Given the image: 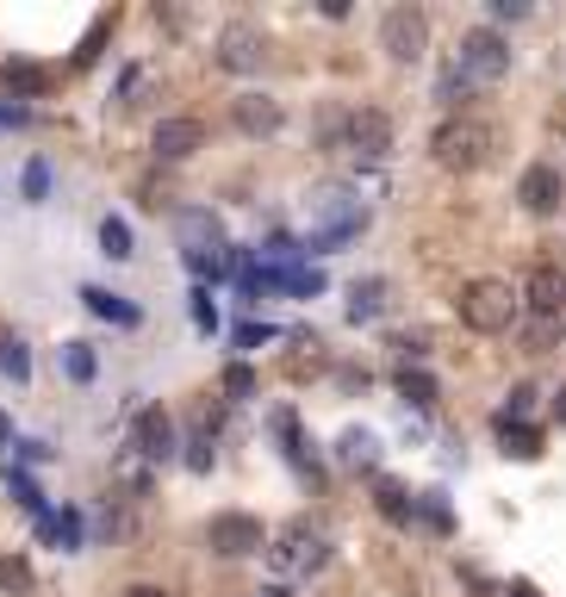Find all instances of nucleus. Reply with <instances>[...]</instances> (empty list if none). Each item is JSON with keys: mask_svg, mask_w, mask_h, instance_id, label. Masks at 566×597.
<instances>
[{"mask_svg": "<svg viewBox=\"0 0 566 597\" xmlns=\"http://www.w3.org/2000/svg\"><path fill=\"white\" fill-rule=\"evenodd\" d=\"M492 143H498V131H492L486 119L455 112V119H442V125L429 131V156H436V169H448V174H473V169L492 162Z\"/></svg>", "mask_w": 566, "mask_h": 597, "instance_id": "f257e3e1", "label": "nucleus"}, {"mask_svg": "<svg viewBox=\"0 0 566 597\" xmlns=\"http://www.w3.org/2000/svg\"><path fill=\"white\" fill-rule=\"evenodd\" d=\"M511 317H517V293L504 281H467L461 286V324L467 331H479V336H498V331H511Z\"/></svg>", "mask_w": 566, "mask_h": 597, "instance_id": "f03ea898", "label": "nucleus"}, {"mask_svg": "<svg viewBox=\"0 0 566 597\" xmlns=\"http://www.w3.org/2000/svg\"><path fill=\"white\" fill-rule=\"evenodd\" d=\"M455 63H461V75H467L473 88H486V81H504V75H511V38L492 32V26H473V32L461 38Z\"/></svg>", "mask_w": 566, "mask_h": 597, "instance_id": "7ed1b4c3", "label": "nucleus"}, {"mask_svg": "<svg viewBox=\"0 0 566 597\" xmlns=\"http://www.w3.org/2000/svg\"><path fill=\"white\" fill-rule=\"evenodd\" d=\"M262 523L250 517V510H219V517L205 523V548L219 554V560H250V554H262Z\"/></svg>", "mask_w": 566, "mask_h": 597, "instance_id": "20e7f679", "label": "nucleus"}, {"mask_svg": "<svg viewBox=\"0 0 566 597\" xmlns=\"http://www.w3.org/2000/svg\"><path fill=\"white\" fill-rule=\"evenodd\" d=\"M380 50L393 57V63H417L429 50V19L417 7H393V13L380 19Z\"/></svg>", "mask_w": 566, "mask_h": 597, "instance_id": "39448f33", "label": "nucleus"}, {"mask_svg": "<svg viewBox=\"0 0 566 597\" xmlns=\"http://www.w3.org/2000/svg\"><path fill=\"white\" fill-rule=\"evenodd\" d=\"M174 236H181V250L193 255L200 274H219V250H224V224L212 212H174Z\"/></svg>", "mask_w": 566, "mask_h": 597, "instance_id": "423d86ee", "label": "nucleus"}, {"mask_svg": "<svg viewBox=\"0 0 566 597\" xmlns=\"http://www.w3.org/2000/svg\"><path fill=\"white\" fill-rule=\"evenodd\" d=\"M343 150H355L362 162H380L386 150H393V119L380 107H355L348 112V138H343Z\"/></svg>", "mask_w": 566, "mask_h": 597, "instance_id": "0eeeda50", "label": "nucleus"}, {"mask_svg": "<svg viewBox=\"0 0 566 597\" xmlns=\"http://www.w3.org/2000/svg\"><path fill=\"white\" fill-rule=\"evenodd\" d=\"M517 200H523V212H529V219H554V212H560V200H566L560 169H554V162H529V169H523V181H517Z\"/></svg>", "mask_w": 566, "mask_h": 597, "instance_id": "6e6552de", "label": "nucleus"}, {"mask_svg": "<svg viewBox=\"0 0 566 597\" xmlns=\"http://www.w3.org/2000/svg\"><path fill=\"white\" fill-rule=\"evenodd\" d=\"M219 63L231 69V75H250V69L267 63V38L255 32V26H224L219 32Z\"/></svg>", "mask_w": 566, "mask_h": 597, "instance_id": "1a4fd4ad", "label": "nucleus"}, {"mask_svg": "<svg viewBox=\"0 0 566 597\" xmlns=\"http://www.w3.org/2000/svg\"><path fill=\"white\" fill-rule=\"evenodd\" d=\"M131 448H138L143 461H169L174 455V417L162 405H143L138 424H131Z\"/></svg>", "mask_w": 566, "mask_h": 597, "instance_id": "9d476101", "label": "nucleus"}, {"mask_svg": "<svg viewBox=\"0 0 566 597\" xmlns=\"http://www.w3.org/2000/svg\"><path fill=\"white\" fill-rule=\"evenodd\" d=\"M523 298H529V312L560 317L566 312V267L560 262H535L529 281H523Z\"/></svg>", "mask_w": 566, "mask_h": 597, "instance_id": "9b49d317", "label": "nucleus"}, {"mask_svg": "<svg viewBox=\"0 0 566 597\" xmlns=\"http://www.w3.org/2000/svg\"><path fill=\"white\" fill-rule=\"evenodd\" d=\"M231 119H236V131H243V138H274L286 112H281V100H274V94H236Z\"/></svg>", "mask_w": 566, "mask_h": 597, "instance_id": "f8f14e48", "label": "nucleus"}, {"mask_svg": "<svg viewBox=\"0 0 566 597\" xmlns=\"http://www.w3.org/2000/svg\"><path fill=\"white\" fill-rule=\"evenodd\" d=\"M200 143H205V125H200V119H162L156 138H150V150H156L162 162H188Z\"/></svg>", "mask_w": 566, "mask_h": 597, "instance_id": "ddd939ff", "label": "nucleus"}, {"mask_svg": "<svg viewBox=\"0 0 566 597\" xmlns=\"http://www.w3.org/2000/svg\"><path fill=\"white\" fill-rule=\"evenodd\" d=\"M274 560H281V566H300V573H312V566H324V535H317L312 523H293V529L281 535V548H274Z\"/></svg>", "mask_w": 566, "mask_h": 597, "instance_id": "4468645a", "label": "nucleus"}, {"mask_svg": "<svg viewBox=\"0 0 566 597\" xmlns=\"http://www.w3.org/2000/svg\"><path fill=\"white\" fill-rule=\"evenodd\" d=\"M498 442H504V455H511V461H535V455H542V429H535V424H511V417H498Z\"/></svg>", "mask_w": 566, "mask_h": 597, "instance_id": "2eb2a0df", "label": "nucleus"}, {"mask_svg": "<svg viewBox=\"0 0 566 597\" xmlns=\"http://www.w3.org/2000/svg\"><path fill=\"white\" fill-rule=\"evenodd\" d=\"M523 348H529V355H554V348H560V317L529 312V324H523Z\"/></svg>", "mask_w": 566, "mask_h": 597, "instance_id": "dca6fc26", "label": "nucleus"}, {"mask_svg": "<svg viewBox=\"0 0 566 597\" xmlns=\"http://www.w3.org/2000/svg\"><path fill=\"white\" fill-rule=\"evenodd\" d=\"M380 305H386V281H355L348 286V317H355V324L380 317Z\"/></svg>", "mask_w": 566, "mask_h": 597, "instance_id": "f3484780", "label": "nucleus"}, {"mask_svg": "<svg viewBox=\"0 0 566 597\" xmlns=\"http://www.w3.org/2000/svg\"><path fill=\"white\" fill-rule=\"evenodd\" d=\"M81 298H88V312L112 317V324H138V305H125V298L107 293V286H81Z\"/></svg>", "mask_w": 566, "mask_h": 597, "instance_id": "a211bd4d", "label": "nucleus"}, {"mask_svg": "<svg viewBox=\"0 0 566 597\" xmlns=\"http://www.w3.org/2000/svg\"><path fill=\"white\" fill-rule=\"evenodd\" d=\"M374 504H380V517H393V523H411V510H417L398 479H374Z\"/></svg>", "mask_w": 566, "mask_h": 597, "instance_id": "6ab92c4d", "label": "nucleus"}, {"mask_svg": "<svg viewBox=\"0 0 566 597\" xmlns=\"http://www.w3.org/2000/svg\"><path fill=\"white\" fill-rule=\"evenodd\" d=\"M393 386L411 398V405H436V380H429V374H417V367H398V374H393Z\"/></svg>", "mask_w": 566, "mask_h": 597, "instance_id": "aec40b11", "label": "nucleus"}, {"mask_svg": "<svg viewBox=\"0 0 566 597\" xmlns=\"http://www.w3.org/2000/svg\"><path fill=\"white\" fill-rule=\"evenodd\" d=\"M0 374H7V380H32V355H26L19 336H0Z\"/></svg>", "mask_w": 566, "mask_h": 597, "instance_id": "412c9836", "label": "nucleus"}, {"mask_svg": "<svg viewBox=\"0 0 566 597\" xmlns=\"http://www.w3.org/2000/svg\"><path fill=\"white\" fill-rule=\"evenodd\" d=\"M100 250H107L112 262H131V224L125 219H107V224H100Z\"/></svg>", "mask_w": 566, "mask_h": 597, "instance_id": "4be33fe9", "label": "nucleus"}, {"mask_svg": "<svg viewBox=\"0 0 566 597\" xmlns=\"http://www.w3.org/2000/svg\"><path fill=\"white\" fill-rule=\"evenodd\" d=\"M0 591H32V566L19 554H0Z\"/></svg>", "mask_w": 566, "mask_h": 597, "instance_id": "5701e85b", "label": "nucleus"}, {"mask_svg": "<svg viewBox=\"0 0 566 597\" xmlns=\"http://www.w3.org/2000/svg\"><path fill=\"white\" fill-rule=\"evenodd\" d=\"M94 529L107 535V542H119V535L131 529V517H125V504H119V498H107V504H100V517H94Z\"/></svg>", "mask_w": 566, "mask_h": 597, "instance_id": "b1692460", "label": "nucleus"}, {"mask_svg": "<svg viewBox=\"0 0 566 597\" xmlns=\"http://www.w3.org/2000/svg\"><path fill=\"white\" fill-rule=\"evenodd\" d=\"M436 94L448 100V107H467V94H473V81L461 75V63H455V69H442V81H436Z\"/></svg>", "mask_w": 566, "mask_h": 597, "instance_id": "393cba45", "label": "nucleus"}, {"mask_svg": "<svg viewBox=\"0 0 566 597\" xmlns=\"http://www.w3.org/2000/svg\"><path fill=\"white\" fill-rule=\"evenodd\" d=\"M63 374L69 380H94V348H88V343H69L63 348Z\"/></svg>", "mask_w": 566, "mask_h": 597, "instance_id": "a878e982", "label": "nucleus"}, {"mask_svg": "<svg viewBox=\"0 0 566 597\" xmlns=\"http://www.w3.org/2000/svg\"><path fill=\"white\" fill-rule=\"evenodd\" d=\"M7 81L26 88V94H44V88H50V75H44V69H32V63H7Z\"/></svg>", "mask_w": 566, "mask_h": 597, "instance_id": "bb28decb", "label": "nucleus"}, {"mask_svg": "<svg viewBox=\"0 0 566 597\" xmlns=\"http://www.w3.org/2000/svg\"><path fill=\"white\" fill-rule=\"evenodd\" d=\"M224 393H231V398H250V393H255V374H250L243 362H236V367H224Z\"/></svg>", "mask_w": 566, "mask_h": 597, "instance_id": "cd10ccee", "label": "nucleus"}, {"mask_svg": "<svg viewBox=\"0 0 566 597\" xmlns=\"http://www.w3.org/2000/svg\"><path fill=\"white\" fill-rule=\"evenodd\" d=\"M44 193H50V169L32 162V169H26V200H44Z\"/></svg>", "mask_w": 566, "mask_h": 597, "instance_id": "c85d7f7f", "label": "nucleus"}, {"mask_svg": "<svg viewBox=\"0 0 566 597\" xmlns=\"http://www.w3.org/2000/svg\"><path fill=\"white\" fill-rule=\"evenodd\" d=\"M424 523H429V529H442V535L455 529V517H448V504H436V498L424 504Z\"/></svg>", "mask_w": 566, "mask_h": 597, "instance_id": "c756f323", "label": "nucleus"}, {"mask_svg": "<svg viewBox=\"0 0 566 597\" xmlns=\"http://www.w3.org/2000/svg\"><path fill=\"white\" fill-rule=\"evenodd\" d=\"M125 597H169V591H162V585H131Z\"/></svg>", "mask_w": 566, "mask_h": 597, "instance_id": "7c9ffc66", "label": "nucleus"}, {"mask_svg": "<svg viewBox=\"0 0 566 597\" xmlns=\"http://www.w3.org/2000/svg\"><path fill=\"white\" fill-rule=\"evenodd\" d=\"M504 597H542V591H535V585H511Z\"/></svg>", "mask_w": 566, "mask_h": 597, "instance_id": "2f4dec72", "label": "nucleus"}, {"mask_svg": "<svg viewBox=\"0 0 566 597\" xmlns=\"http://www.w3.org/2000/svg\"><path fill=\"white\" fill-rule=\"evenodd\" d=\"M560 424H566V393H560Z\"/></svg>", "mask_w": 566, "mask_h": 597, "instance_id": "473e14b6", "label": "nucleus"}]
</instances>
